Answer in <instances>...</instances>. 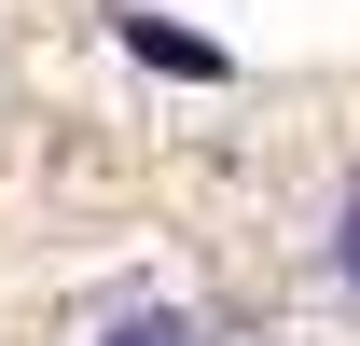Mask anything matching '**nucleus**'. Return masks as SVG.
Here are the masks:
<instances>
[{"instance_id": "f03ea898", "label": "nucleus", "mask_w": 360, "mask_h": 346, "mask_svg": "<svg viewBox=\"0 0 360 346\" xmlns=\"http://www.w3.org/2000/svg\"><path fill=\"white\" fill-rule=\"evenodd\" d=\"M319 277H333V291L360 305V180L333 194V208H319Z\"/></svg>"}, {"instance_id": "f257e3e1", "label": "nucleus", "mask_w": 360, "mask_h": 346, "mask_svg": "<svg viewBox=\"0 0 360 346\" xmlns=\"http://www.w3.org/2000/svg\"><path fill=\"white\" fill-rule=\"evenodd\" d=\"M84 346H222V333H208L194 305H125V319H97Z\"/></svg>"}]
</instances>
